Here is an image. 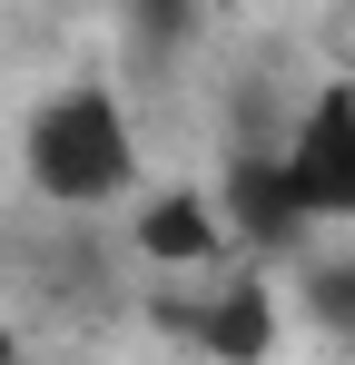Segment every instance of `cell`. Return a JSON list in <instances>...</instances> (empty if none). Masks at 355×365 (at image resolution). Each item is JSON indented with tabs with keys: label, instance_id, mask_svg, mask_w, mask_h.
I'll list each match as a JSON object with an SVG mask.
<instances>
[{
	"label": "cell",
	"instance_id": "4",
	"mask_svg": "<svg viewBox=\"0 0 355 365\" xmlns=\"http://www.w3.org/2000/svg\"><path fill=\"white\" fill-rule=\"evenodd\" d=\"M207 207H217V227L247 237L257 257H296L306 247V217H296L287 178H277V148H227V168L207 187Z\"/></svg>",
	"mask_w": 355,
	"mask_h": 365
},
{
	"label": "cell",
	"instance_id": "2",
	"mask_svg": "<svg viewBox=\"0 0 355 365\" xmlns=\"http://www.w3.org/2000/svg\"><path fill=\"white\" fill-rule=\"evenodd\" d=\"M277 178L306 227H355V79H316L296 99L277 138Z\"/></svg>",
	"mask_w": 355,
	"mask_h": 365
},
{
	"label": "cell",
	"instance_id": "3",
	"mask_svg": "<svg viewBox=\"0 0 355 365\" xmlns=\"http://www.w3.org/2000/svg\"><path fill=\"white\" fill-rule=\"evenodd\" d=\"M158 316H168V326H178L207 365H267V356H277V336H287L277 287H267L257 267H237L217 297H197V306H158Z\"/></svg>",
	"mask_w": 355,
	"mask_h": 365
},
{
	"label": "cell",
	"instance_id": "5",
	"mask_svg": "<svg viewBox=\"0 0 355 365\" xmlns=\"http://www.w3.org/2000/svg\"><path fill=\"white\" fill-rule=\"evenodd\" d=\"M128 247H138L148 267L187 277V267H217V257H227V227H217L207 187H158V197L128 217Z\"/></svg>",
	"mask_w": 355,
	"mask_h": 365
},
{
	"label": "cell",
	"instance_id": "1",
	"mask_svg": "<svg viewBox=\"0 0 355 365\" xmlns=\"http://www.w3.org/2000/svg\"><path fill=\"white\" fill-rule=\"evenodd\" d=\"M20 178L59 217H99L109 197L138 187V119L109 79H59L20 119Z\"/></svg>",
	"mask_w": 355,
	"mask_h": 365
},
{
	"label": "cell",
	"instance_id": "6",
	"mask_svg": "<svg viewBox=\"0 0 355 365\" xmlns=\"http://www.w3.org/2000/svg\"><path fill=\"white\" fill-rule=\"evenodd\" d=\"M306 297H316V316H326L336 336H355V267H346V257H336V267H316V277H306Z\"/></svg>",
	"mask_w": 355,
	"mask_h": 365
},
{
	"label": "cell",
	"instance_id": "7",
	"mask_svg": "<svg viewBox=\"0 0 355 365\" xmlns=\"http://www.w3.org/2000/svg\"><path fill=\"white\" fill-rule=\"evenodd\" d=\"M0 365H20V326L10 316H0Z\"/></svg>",
	"mask_w": 355,
	"mask_h": 365
}]
</instances>
